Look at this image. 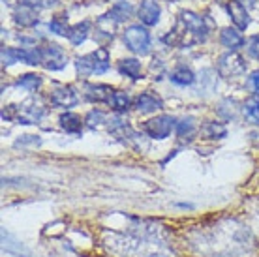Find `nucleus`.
Returning <instances> with one entry per match:
<instances>
[{
    "label": "nucleus",
    "instance_id": "f257e3e1",
    "mask_svg": "<svg viewBox=\"0 0 259 257\" xmlns=\"http://www.w3.org/2000/svg\"><path fill=\"white\" fill-rule=\"evenodd\" d=\"M197 251L210 257H235L246 253L253 246V235L246 225L235 220L218 222L201 229L197 237L192 238Z\"/></svg>",
    "mask_w": 259,
    "mask_h": 257
},
{
    "label": "nucleus",
    "instance_id": "f03ea898",
    "mask_svg": "<svg viewBox=\"0 0 259 257\" xmlns=\"http://www.w3.org/2000/svg\"><path fill=\"white\" fill-rule=\"evenodd\" d=\"M105 246L120 257H171L163 250L162 240H150L139 235L105 233Z\"/></svg>",
    "mask_w": 259,
    "mask_h": 257
},
{
    "label": "nucleus",
    "instance_id": "7ed1b4c3",
    "mask_svg": "<svg viewBox=\"0 0 259 257\" xmlns=\"http://www.w3.org/2000/svg\"><path fill=\"white\" fill-rule=\"evenodd\" d=\"M207 25L203 17H199L194 12H181L175 21V26L169 30V34L163 38V41L171 47H192L195 44H201L207 39Z\"/></svg>",
    "mask_w": 259,
    "mask_h": 257
},
{
    "label": "nucleus",
    "instance_id": "20e7f679",
    "mask_svg": "<svg viewBox=\"0 0 259 257\" xmlns=\"http://www.w3.org/2000/svg\"><path fill=\"white\" fill-rule=\"evenodd\" d=\"M111 60H109V51L105 47H100L96 51L89 53L84 57L75 58V70L81 77H89V75H100L109 70Z\"/></svg>",
    "mask_w": 259,
    "mask_h": 257
},
{
    "label": "nucleus",
    "instance_id": "39448f33",
    "mask_svg": "<svg viewBox=\"0 0 259 257\" xmlns=\"http://www.w3.org/2000/svg\"><path fill=\"white\" fill-rule=\"evenodd\" d=\"M122 39L126 47H128L132 53H137V55H147L150 47V34L149 30L141 25H132L128 26L122 34Z\"/></svg>",
    "mask_w": 259,
    "mask_h": 257
},
{
    "label": "nucleus",
    "instance_id": "423d86ee",
    "mask_svg": "<svg viewBox=\"0 0 259 257\" xmlns=\"http://www.w3.org/2000/svg\"><path fill=\"white\" fill-rule=\"evenodd\" d=\"M244 71H246V60L240 57L239 53L229 51L218 58V73L222 77H239Z\"/></svg>",
    "mask_w": 259,
    "mask_h": 257
},
{
    "label": "nucleus",
    "instance_id": "0eeeda50",
    "mask_svg": "<svg viewBox=\"0 0 259 257\" xmlns=\"http://www.w3.org/2000/svg\"><path fill=\"white\" fill-rule=\"evenodd\" d=\"M173 128H175V118L171 115H160L143 124V132L152 139H165L171 135Z\"/></svg>",
    "mask_w": 259,
    "mask_h": 257
},
{
    "label": "nucleus",
    "instance_id": "6e6552de",
    "mask_svg": "<svg viewBox=\"0 0 259 257\" xmlns=\"http://www.w3.org/2000/svg\"><path fill=\"white\" fill-rule=\"evenodd\" d=\"M46 115V107L36 100H26L17 105V120L21 124H36Z\"/></svg>",
    "mask_w": 259,
    "mask_h": 257
},
{
    "label": "nucleus",
    "instance_id": "1a4fd4ad",
    "mask_svg": "<svg viewBox=\"0 0 259 257\" xmlns=\"http://www.w3.org/2000/svg\"><path fill=\"white\" fill-rule=\"evenodd\" d=\"M41 51H44V60H41V64L46 66L47 70L59 71V70H62V68H66V64H68V57H66L64 49H62L60 45L51 44V45H47V47H44Z\"/></svg>",
    "mask_w": 259,
    "mask_h": 257
},
{
    "label": "nucleus",
    "instance_id": "9d476101",
    "mask_svg": "<svg viewBox=\"0 0 259 257\" xmlns=\"http://www.w3.org/2000/svg\"><path fill=\"white\" fill-rule=\"evenodd\" d=\"M51 102H53V105H57V107L70 109V107H73V105H77L79 96L73 87H70V84H62V87H57V89L51 92Z\"/></svg>",
    "mask_w": 259,
    "mask_h": 257
},
{
    "label": "nucleus",
    "instance_id": "9b49d317",
    "mask_svg": "<svg viewBox=\"0 0 259 257\" xmlns=\"http://www.w3.org/2000/svg\"><path fill=\"white\" fill-rule=\"evenodd\" d=\"M13 21L23 28H30V26L38 25V10L21 2L19 6L13 10Z\"/></svg>",
    "mask_w": 259,
    "mask_h": 257
},
{
    "label": "nucleus",
    "instance_id": "f8f14e48",
    "mask_svg": "<svg viewBox=\"0 0 259 257\" xmlns=\"http://www.w3.org/2000/svg\"><path fill=\"white\" fill-rule=\"evenodd\" d=\"M113 94H115V90L111 89L109 84H87L84 87V98L92 103H109Z\"/></svg>",
    "mask_w": 259,
    "mask_h": 257
},
{
    "label": "nucleus",
    "instance_id": "ddd939ff",
    "mask_svg": "<svg viewBox=\"0 0 259 257\" xmlns=\"http://www.w3.org/2000/svg\"><path fill=\"white\" fill-rule=\"evenodd\" d=\"M136 109L139 113H156V111L163 109V102L162 98L152 92H141L136 98Z\"/></svg>",
    "mask_w": 259,
    "mask_h": 257
},
{
    "label": "nucleus",
    "instance_id": "4468645a",
    "mask_svg": "<svg viewBox=\"0 0 259 257\" xmlns=\"http://www.w3.org/2000/svg\"><path fill=\"white\" fill-rule=\"evenodd\" d=\"M137 15H139L143 25L154 26L160 21V6H158V2L156 0H143Z\"/></svg>",
    "mask_w": 259,
    "mask_h": 257
},
{
    "label": "nucleus",
    "instance_id": "2eb2a0df",
    "mask_svg": "<svg viewBox=\"0 0 259 257\" xmlns=\"http://www.w3.org/2000/svg\"><path fill=\"white\" fill-rule=\"evenodd\" d=\"M226 10H227V13H229V17H231V21L235 23V28H239V30H246L248 25H250L248 10H244V8L240 6L237 0L227 2Z\"/></svg>",
    "mask_w": 259,
    "mask_h": 257
},
{
    "label": "nucleus",
    "instance_id": "dca6fc26",
    "mask_svg": "<svg viewBox=\"0 0 259 257\" xmlns=\"http://www.w3.org/2000/svg\"><path fill=\"white\" fill-rule=\"evenodd\" d=\"M117 25L118 21L111 15V13H105V15H102L100 19H98L96 23V36L98 39H113V36H115V30H117Z\"/></svg>",
    "mask_w": 259,
    "mask_h": 257
},
{
    "label": "nucleus",
    "instance_id": "f3484780",
    "mask_svg": "<svg viewBox=\"0 0 259 257\" xmlns=\"http://www.w3.org/2000/svg\"><path fill=\"white\" fill-rule=\"evenodd\" d=\"M220 41L224 47L231 49V51H237V49H240V47L244 45V36L240 34L239 28L227 26V28H224L220 32Z\"/></svg>",
    "mask_w": 259,
    "mask_h": 257
},
{
    "label": "nucleus",
    "instance_id": "a211bd4d",
    "mask_svg": "<svg viewBox=\"0 0 259 257\" xmlns=\"http://www.w3.org/2000/svg\"><path fill=\"white\" fill-rule=\"evenodd\" d=\"M83 122L84 120H81V116L75 115V113H64L59 118L60 128L64 130L66 134H73V135H79L83 132Z\"/></svg>",
    "mask_w": 259,
    "mask_h": 257
},
{
    "label": "nucleus",
    "instance_id": "6ab92c4d",
    "mask_svg": "<svg viewBox=\"0 0 259 257\" xmlns=\"http://www.w3.org/2000/svg\"><path fill=\"white\" fill-rule=\"evenodd\" d=\"M169 79H171V83L179 84V87H190L195 83V73L186 66H177L175 70L169 73Z\"/></svg>",
    "mask_w": 259,
    "mask_h": 257
},
{
    "label": "nucleus",
    "instance_id": "aec40b11",
    "mask_svg": "<svg viewBox=\"0 0 259 257\" xmlns=\"http://www.w3.org/2000/svg\"><path fill=\"white\" fill-rule=\"evenodd\" d=\"M118 71L130 79H141V62L137 58H122L118 62Z\"/></svg>",
    "mask_w": 259,
    "mask_h": 257
},
{
    "label": "nucleus",
    "instance_id": "412c9836",
    "mask_svg": "<svg viewBox=\"0 0 259 257\" xmlns=\"http://www.w3.org/2000/svg\"><path fill=\"white\" fill-rule=\"evenodd\" d=\"M91 32V23L89 21H83V23H77V25L70 26L68 30V39H70L71 45H81L87 39Z\"/></svg>",
    "mask_w": 259,
    "mask_h": 257
},
{
    "label": "nucleus",
    "instance_id": "4be33fe9",
    "mask_svg": "<svg viewBox=\"0 0 259 257\" xmlns=\"http://www.w3.org/2000/svg\"><path fill=\"white\" fill-rule=\"evenodd\" d=\"M2 246H4V250L10 251V253H15V255H19V257H30L28 250L21 244L19 240L12 238V235L6 233V229H2Z\"/></svg>",
    "mask_w": 259,
    "mask_h": 257
},
{
    "label": "nucleus",
    "instance_id": "5701e85b",
    "mask_svg": "<svg viewBox=\"0 0 259 257\" xmlns=\"http://www.w3.org/2000/svg\"><path fill=\"white\" fill-rule=\"evenodd\" d=\"M244 116L246 120L253 126H259V98L252 96L244 103Z\"/></svg>",
    "mask_w": 259,
    "mask_h": 257
},
{
    "label": "nucleus",
    "instance_id": "b1692460",
    "mask_svg": "<svg viewBox=\"0 0 259 257\" xmlns=\"http://www.w3.org/2000/svg\"><path fill=\"white\" fill-rule=\"evenodd\" d=\"M109 105L117 111V113H126V111L130 109V105H132V100H130V96L126 94V92H122V90H115V94H113V98H111Z\"/></svg>",
    "mask_w": 259,
    "mask_h": 257
},
{
    "label": "nucleus",
    "instance_id": "393cba45",
    "mask_svg": "<svg viewBox=\"0 0 259 257\" xmlns=\"http://www.w3.org/2000/svg\"><path fill=\"white\" fill-rule=\"evenodd\" d=\"M201 132L208 139H224L227 135V128L220 122H207L201 128Z\"/></svg>",
    "mask_w": 259,
    "mask_h": 257
},
{
    "label": "nucleus",
    "instance_id": "a878e982",
    "mask_svg": "<svg viewBox=\"0 0 259 257\" xmlns=\"http://www.w3.org/2000/svg\"><path fill=\"white\" fill-rule=\"evenodd\" d=\"M17 87L25 89L26 92H36V90L41 87V77L36 75V73H26V75H21L19 81H17Z\"/></svg>",
    "mask_w": 259,
    "mask_h": 257
},
{
    "label": "nucleus",
    "instance_id": "bb28decb",
    "mask_svg": "<svg viewBox=\"0 0 259 257\" xmlns=\"http://www.w3.org/2000/svg\"><path fill=\"white\" fill-rule=\"evenodd\" d=\"M109 13L118 21V23H120V21H126V19H130V17H132L134 8H132V4H130V2H118V4H115V6L111 8Z\"/></svg>",
    "mask_w": 259,
    "mask_h": 257
},
{
    "label": "nucleus",
    "instance_id": "cd10ccee",
    "mask_svg": "<svg viewBox=\"0 0 259 257\" xmlns=\"http://www.w3.org/2000/svg\"><path fill=\"white\" fill-rule=\"evenodd\" d=\"M195 134V124L192 118H184V120H181V122L177 124V135L179 137H182V139H192V135Z\"/></svg>",
    "mask_w": 259,
    "mask_h": 257
},
{
    "label": "nucleus",
    "instance_id": "c85d7f7f",
    "mask_svg": "<svg viewBox=\"0 0 259 257\" xmlns=\"http://www.w3.org/2000/svg\"><path fill=\"white\" fill-rule=\"evenodd\" d=\"M105 122V115L102 113V111H91L89 115H87V118H84V124H87V128H91V130H96L100 128L102 124Z\"/></svg>",
    "mask_w": 259,
    "mask_h": 257
},
{
    "label": "nucleus",
    "instance_id": "c756f323",
    "mask_svg": "<svg viewBox=\"0 0 259 257\" xmlns=\"http://www.w3.org/2000/svg\"><path fill=\"white\" fill-rule=\"evenodd\" d=\"M49 28H51V32L59 34V36H68V25H66V19L64 17H55V19L49 23Z\"/></svg>",
    "mask_w": 259,
    "mask_h": 257
},
{
    "label": "nucleus",
    "instance_id": "7c9ffc66",
    "mask_svg": "<svg viewBox=\"0 0 259 257\" xmlns=\"http://www.w3.org/2000/svg\"><path fill=\"white\" fill-rule=\"evenodd\" d=\"M23 145H34V147H39L41 145V139L38 135H23L19 141L15 143V147H23Z\"/></svg>",
    "mask_w": 259,
    "mask_h": 257
},
{
    "label": "nucleus",
    "instance_id": "2f4dec72",
    "mask_svg": "<svg viewBox=\"0 0 259 257\" xmlns=\"http://www.w3.org/2000/svg\"><path fill=\"white\" fill-rule=\"evenodd\" d=\"M248 53H250V57L259 60V34L250 38V41H248Z\"/></svg>",
    "mask_w": 259,
    "mask_h": 257
},
{
    "label": "nucleus",
    "instance_id": "473e14b6",
    "mask_svg": "<svg viewBox=\"0 0 259 257\" xmlns=\"http://www.w3.org/2000/svg\"><path fill=\"white\" fill-rule=\"evenodd\" d=\"M2 118L4 120H17V105H8L2 109Z\"/></svg>",
    "mask_w": 259,
    "mask_h": 257
},
{
    "label": "nucleus",
    "instance_id": "72a5a7b5",
    "mask_svg": "<svg viewBox=\"0 0 259 257\" xmlns=\"http://www.w3.org/2000/svg\"><path fill=\"white\" fill-rule=\"evenodd\" d=\"M250 83H252V87L255 89V92H259V70H255L250 75Z\"/></svg>",
    "mask_w": 259,
    "mask_h": 257
},
{
    "label": "nucleus",
    "instance_id": "f704fd0d",
    "mask_svg": "<svg viewBox=\"0 0 259 257\" xmlns=\"http://www.w3.org/2000/svg\"><path fill=\"white\" fill-rule=\"evenodd\" d=\"M237 2H239L244 10H252V8L255 6V0H237Z\"/></svg>",
    "mask_w": 259,
    "mask_h": 257
},
{
    "label": "nucleus",
    "instance_id": "c9c22d12",
    "mask_svg": "<svg viewBox=\"0 0 259 257\" xmlns=\"http://www.w3.org/2000/svg\"><path fill=\"white\" fill-rule=\"evenodd\" d=\"M41 2L44 0H23V4H28V6H34L36 10H39L41 8Z\"/></svg>",
    "mask_w": 259,
    "mask_h": 257
},
{
    "label": "nucleus",
    "instance_id": "e433bc0d",
    "mask_svg": "<svg viewBox=\"0 0 259 257\" xmlns=\"http://www.w3.org/2000/svg\"><path fill=\"white\" fill-rule=\"evenodd\" d=\"M169 2H175V0H169Z\"/></svg>",
    "mask_w": 259,
    "mask_h": 257
}]
</instances>
